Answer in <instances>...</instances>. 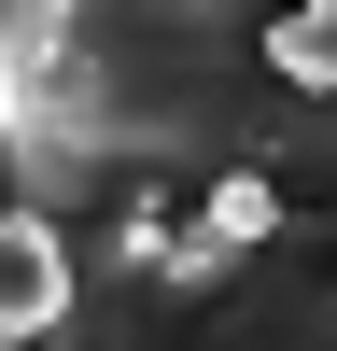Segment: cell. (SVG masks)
Segmentation results:
<instances>
[{"label":"cell","instance_id":"277c9868","mask_svg":"<svg viewBox=\"0 0 337 351\" xmlns=\"http://www.w3.org/2000/svg\"><path fill=\"white\" fill-rule=\"evenodd\" d=\"M0 351H14V337H0Z\"/></svg>","mask_w":337,"mask_h":351},{"label":"cell","instance_id":"7a4b0ae2","mask_svg":"<svg viewBox=\"0 0 337 351\" xmlns=\"http://www.w3.org/2000/svg\"><path fill=\"white\" fill-rule=\"evenodd\" d=\"M56 324V239H42V225H28V211H0V337H42Z\"/></svg>","mask_w":337,"mask_h":351},{"label":"cell","instance_id":"6da1fadb","mask_svg":"<svg viewBox=\"0 0 337 351\" xmlns=\"http://www.w3.org/2000/svg\"><path fill=\"white\" fill-rule=\"evenodd\" d=\"M281 0H0V183L56 239L28 351H337V99Z\"/></svg>","mask_w":337,"mask_h":351},{"label":"cell","instance_id":"3957f363","mask_svg":"<svg viewBox=\"0 0 337 351\" xmlns=\"http://www.w3.org/2000/svg\"><path fill=\"white\" fill-rule=\"evenodd\" d=\"M267 56H281L295 84L337 99V0H281V14H267Z\"/></svg>","mask_w":337,"mask_h":351}]
</instances>
